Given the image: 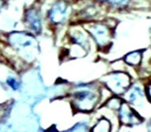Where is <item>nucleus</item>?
<instances>
[{
  "mask_svg": "<svg viewBox=\"0 0 151 132\" xmlns=\"http://www.w3.org/2000/svg\"><path fill=\"white\" fill-rule=\"evenodd\" d=\"M106 89L99 82L78 83L67 93L69 106L75 113H90L103 104Z\"/></svg>",
  "mask_w": 151,
  "mask_h": 132,
  "instance_id": "1",
  "label": "nucleus"
},
{
  "mask_svg": "<svg viewBox=\"0 0 151 132\" xmlns=\"http://www.w3.org/2000/svg\"><path fill=\"white\" fill-rule=\"evenodd\" d=\"M65 38L67 41V55L69 59L84 58L92 48V40L82 24L71 22L67 26Z\"/></svg>",
  "mask_w": 151,
  "mask_h": 132,
  "instance_id": "2",
  "label": "nucleus"
},
{
  "mask_svg": "<svg viewBox=\"0 0 151 132\" xmlns=\"http://www.w3.org/2000/svg\"><path fill=\"white\" fill-rule=\"evenodd\" d=\"M111 18L82 23V26L90 36L93 44L99 52H108L113 44L116 25L111 24Z\"/></svg>",
  "mask_w": 151,
  "mask_h": 132,
  "instance_id": "3",
  "label": "nucleus"
},
{
  "mask_svg": "<svg viewBox=\"0 0 151 132\" xmlns=\"http://www.w3.org/2000/svg\"><path fill=\"white\" fill-rule=\"evenodd\" d=\"M73 3L69 0H55L46 13V21L54 29H62L73 22Z\"/></svg>",
  "mask_w": 151,
  "mask_h": 132,
  "instance_id": "4",
  "label": "nucleus"
},
{
  "mask_svg": "<svg viewBox=\"0 0 151 132\" xmlns=\"http://www.w3.org/2000/svg\"><path fill=\"white\" fill-rule=\"evenodd\" d=\"M12 48L27 62L36 58L38 53V44L35 35L30 32H13L9 35Z\"/></svg>",
  "mask_w": 151,
  "mask_h": 132,
  "instance_id": "5",
  "label": "nucleus"
},
{
  "mask_svg": "<svg viewBox=\"0 0 151 132\" xmlns=\"http://www.w3.org/2000/svg\"><path fill=\"white\" fill-rule=\"evenodd\" d=\"M99 83L112 95L122 97L132 86V78L125 70H113L101 76Z\"/></svg>",
  "mask_w": 151,
  "mask_h": 132,
  "instance_id": "6",
  "label": "nucleus"
},
{
  "mask_svg": "<svg viewBox=\"0 0 151 132\" xmlns=\"http://www.w3.org/2000/svg\"><path fill=\"white\" fill-rule=\"evenodd\" d=\"M107 7L103 4L95 2L94 0H80L77 6L73 5V23H86L96 20L104 19L103 11Z\"/></svg>",
  "mask_w": 151,
  "mask_h": 132,
  "instance_id": "7",
  "label": "nucleus"
},
{
  "mask_svg": "<svg viewBox=\"0 0 151 132\" xmlns=\"http://www.w3.org/2000/svg\"><path fill=\"white\" fill-rule=\"evenodd\" d=\"M122 99H123L126 103H128L132 108L136 109L139 113H141V109L145 108V111H146V113H147V119L149 118V116H148L149 109L147 108V106L151 107V104L148 102V100H147V98H146L143 83L132 82V86L128 88V90L126 91L123 96H122Z\"/></svg>",
  "mask_w": 151,
  "mask_h": 132,
  "instance_id": "8",
  "label": "nucleus"
},
{
  "mask_svg": "<svg viewBox=\"0 0 151 132\" xmlns=\"http://www.w3.org/2000/svg\"><path fill=\"white\" fill-rule=\"evenodd\" d=\"M116 117H117L118 123L121 127L125 128H132L137 126L142 125L145 122V119L136 111L132 108L128 103L123 100L121 106L116 111Z\"/></svg>",
  "mask_w": 151,
  "mask_h": 132,
  "instance_id": "9",
  "label": "nucleus"
},
{
  "mask_svg": "<svg viewBox=\"0 0 151 132\" xmlns=\"http://www.w3.org/2000/svg\"><path fill=\"white\" fill-rule=\"evenodd\" d=\"M44 16L37 6H31L24 13L23 22L28 32L33 35H40L44 30Z\"/></svg>",
  "mask_w": 151,
  "mask_h": 132,
  "instance_id": "10",
  "label": "nucleus"
},
{
  "mask_svg": "<svg viewBox=\"0 0 151 132\" xmlns=\"http://www.w3.org/2000/svg\"><path fill=\"white\" fill-rule=\"evenodd\" d=\"M122 62L130 68H139L143 63V50H134L126 53L122 57Z\"/></svg>",
  "mask_w": 151,
  "mask_h": 132,
  "instance_id": "11",
  "label": "nucleus"
},
{
  "mask_svg": "<svg viewBox=\"0 0 151 132\" xmlns=\"http://www.w3.org/2000/svg\"><path fill=\"white\" fill-rule=\"evenodd\" d=\"M113 123L109 118L101 116L89 129V132H112Z\"/></svg>",
  "mask_w": 151,
  "mask_h": 132,
  "instance_id": "12",
  "label": "nucleus"
},
{
  "mask_svg": "<svg viewBox=\"0 0 151 132\" xmlns=\"http://www.w3.org/2000/svg\"><path fill=\"white\" fill-rule=\"evenodd\" d=\"M122 102H123V99L120 96H116V95H110L107 99L103 102V104L99 107H103V108L109 109L112 113H115L119 109V107L121 106Z\"/></svg>",
  "mask_w": 151,
  "mask_h": 132,
  "instance_id": "13",
  "label": "nucleus"
},
{
  "mask_svg": "<svg viewBox=\"0 0 151 132\" xmlns=\"http://www.w3.org/2000/svg\"><path fill=\"white\" fill-rule=\"evenodd\" d=\"M132 3H134V0H109L106 4V7L117 11H125L132 6Z\"/></svg>",
  "mask_w": 151,
  "mask_h": 132,
  "instance_id": "14",
  "label": "nucleus"
},
{
  "mask_svg": "<svg viewBox=\"0 0 151 132\" xmlns=\"http://www.w3.org/2000/svg\"><path fill=\"white\" fill-rule=\"evenodd\" d=\"M6 85L14 91H18L21 87V82L18 80L16 76H9V78H6Z\"/></svg>",
  "mask_w": 151,
  "mask_h": 132,
  "instance_id": "15",
  "label": "nucleus"
},
{
  "mask_svg": "<svg viewBox=\"0 0 151 132\" xmlns=\"http://www.w3.org/2000/svg\"><path fill=\"white\" fill-rule=\"evenodd\" d=\"M143 85H144L146 98H147V100H148V102L151 104V78H148L147 81H144Z\"/></svg>",
  "mask_w": 151,
  "mask_h": 132,
  "instance_id": "16",
  "label": "nucleus"
},
{
  "mask_svg": "<svg viewBox=\"0 0 151 132\" xmlns=\"http://www.w3.org/2000/svg\"><path fill=\"white\" fill-rule=\"evenodd\" d=\"M145 122H146V125H145L146 132H151V117H149L147 120H145Z\"/></svg>",
  "mask_w": 151,
  "mask_h": 132,
  "instance_id": "17",
  "label": "nucleus"
},
{
  "mask_svg": "<svg viewBox=\"0 0 151 132\" xmlns=\"http://www.w3.org/2000/svg\"><path fill=\"white\" fill-rule=\"evenodd\" d=\"M95 2H97V3H99V4H103V5H105L106 6V4L108 3V1L109 0H94Z\"/></svg>",
  "mask_w": 151,
  "mask_h": 132,
  "instance_id": "18",
  "label": "nucleus"
},
{
  "mask_svg": "<svg viewBox=\"0 0 151 132\" xmlns=\"http://www.w3.org/2000/svg\"><path fill=\"white\" fill-rule=\"evenodd\" d=\"M3 6V0H0V9Z\"/></svg>",
  "mask_w": 151,
  "mask_h": 132,
  "instance_id": "19",
  "label": "nucleus"
}]
</instances>
